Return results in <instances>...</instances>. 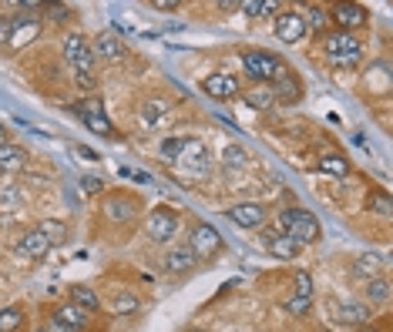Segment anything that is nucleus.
<instances>
[{
	"label": "nucleus",
	"instance_id": "nucleus-23",
	"mask_svg": "<svg viewBox=\"0 0 393 332\" xmlns=\"http://www.w3.org/2000/svg\"><path fill=\"white\" fill-rule=\"evenodd\" d=\"M299 248H302V245H299V241H292L289 235H272V239H269V252L276 258H296V255H299Z\"/></svg>",
	"mask_w": 393,
	"mask_h": 332
},
{
	"label": "nucleus",
	"instance_id": "nucleus-34",
	"mask_svg": "<svg viewBox=\"0 0 393 332\" xmlns=\"http://www.w3.org/2000/svg\"><path fill=\"white\" fill-rule=\"evenodd\" d=\"M380 269H383V262H380L377 255H360V258H356V265H353V272H356V275H377Z\"/></svg>",
	"mask_w": 393,
	"mask_h": 332
},
{
	"label": "nucleus",
	"instance_id": "nucleus-33",
	"mask_svg": "<svg viewBox=\"0 0 393 332\" xmlns=\"http://www.w3.org/2000/svg\"><path fill=\"white\" fill-rule=\"evenodd\" d=\"M44 11H47V20H51V24H67L71 14H75L67 4H44Z\"/></svg>",
	"mask_w": 393,
	"mask_h": 332
},
{
	"label": "nucleus",
	"instance_id": "nucleus-27",
	"mask_svg": "<svg viewBox=\"0 0 393 332\" xmlns=\"http://www.w3.org/2000/svg\"><path fill=\"white\" fill-rule=\"evenodd\" d=\"M245 98V105L249 107H256V111H266V107H272V88H266V84H256V88L249 91V94H242Z\"/></svg>",
	"mask_w": 393,
	"mask_h": 332
},
{
	"label": "nucleus",
	"instance_id": "nucleus-25",
	"mask_svg": "<svg viewBox=\"0 0 393 332\" xmlns=\"http://www.w3.org/2000/svg\"><path fill=\"white\" fill-rule=\"evenodd\" d=\"M41 235L51 241V248H58V245L67 241V225L58 222V218H47V222H41Z\"/></svg>",
	"mask_w": 393,
	"mask_h": 332
},
{
	"label": "nucleus",
	"instance_id": "nucleus-47",
	"mask_svg": "<svg viewBox=\"0 0 393 332\" xmlns=\"http://www.w3.org/2000/svg\"><path fill=\"white\" fill-rule=\"evenodd\" d=\"M356 332H377V329H366V326H360V329H356Z\"/></svg>",
	"mask_w": 393,
	"mask_h": 332
},
{
	"label": "nucleus",
	"instance_id": "nucleus-49",
	"mask_svg": "<svg viewBox=\"0 0 393 332\" xmlns=\"http://www.w3.org/2000/svg\"><path fill=\"white\" fill-rule=\"evenodd\" d=\"M41 332H47V329H41Z\"/></svg>",
	"mask_w": 393,
	"mask_h": 332
},
{
	"label": "nucleus",
	"instance_id": "nucleus-14",
	"mask_svg": "<svg viewBox=\"0 0 393 332\" xmlns=\"http://www.w3.org/2000/svg\"><path fill=\"white\" fill-rule=\"evenodd\" d=\"M47 252H51V241L41 235V228H30L27 235L17 241V255L24 258H44Z\"/></svg>",
	"mask_w": 393,
	"mask_h": 332
},
{
	"label": "nucleus",
	"instance_id": "nucleus-44",
	"mask_svg": "<svg viewBox=\"0 0 393 332\" xmlns=\"http://www.w3.org/2000/svg\"><path fill=\"white\" fill-rule=\"evenodd\" d=\"M179 0H155V11H179Z\"/></svg>",
	"mask_w": 393,
	"mask_h": 332
},
{
	"label": "nucleus",
	"instance_id": "nucleus-22",
	"mask_svg": "<svg viewBox=\"0 0 393 332\" xmlns=\"http://www.w3.org/2000/svg\"><path fill=\"white\" fill-rule=\"evenodd\" d=\"M71 302H75L77 309H84L88 316L101 312V299H98V296H94L88 286H75V288H71Z\"/></svg>",
	"mask_w": 393,
	"mask_h": 332
},
{
	"label": "nucleus",
	"instance_id": "nucleus-7",
	"mask_svg": "<svg viewBox=\"0 0 393 332\" xmlns=\"http://www.w3.org/2000/svg\"><path fill=\"white\" fill-rule=\"evenodd\" d=\"M226 248V241H222V235H219V228H212L209 222H202V225L192 228V241H188V252L195 258H212L219 255Z\"/></svg>",
	"mask_w": 393,
	"mask_h": 332
},
{
	"label": "nucleus",
	"instance_id": "nucleus-12",
	"mask_svg": "<svg viewBox=\"0 0 393 332\" xmlns=\"http://www.w3.org/2000/svg\"><path fill=\"white\" fill-rule=\"evenodd\" d=\"M276 37L283 44H299L302 37H306V20H302V14L286 11V14L276 17Z\"/></svg>",
	"mask_w": 393,
	"mask_h": 332
},
{
	"label": "nucleus",
	"instance_id": "nucleus-30",
	"mask_svg": "<svg viewBox=\"0 0 393 332\" xmlns=\"http://www.w3.org/2000/svg\"><path fill=\"white\" fill-rule=\"evenodd\" d=\"M165 114H168L165 101H145V105H141V118H145V124H148V128L162 124V121H165Z\"/></svg>",
	"mask_w": 393,
	"mask_h": 332
},
{
	"label": "nucleus",
	"instance_id": "nucleus-17",
	"mask_svg": "<svg viewBox=\"0 0 393 332\" xmlns=\"http://www.w3.org/2000/svg\"><path fill=\"white\" fill-rule=\"evenodd\" d=\"M336 319L343 322V326H366L370 319H373V309L370 305H363V302H349V305H343L340 312H336Z\"/></svg>",
	"mask_w": 393,
	"mask_h": 332
},
{
	"label": "nucleus",
	"instance_id": "nucleus-40",
	"mask_svg": "<svg viewBox=\"0 0 393 332\" xmlns=\"http://www.w3.org/2000/svg\"><path fill=\"white\" fill-rule=\"evenodd\" d=\"M226 165L228 168H242V165H245V151H242L239 145H228V148H226Z\"/></svg>",
	"mask_w": 393,
	"mask_h": 332
},
{
	"label": "nucleus",
	"instance_id": "nucleus-48",
	"mask_svg": "<svg viewBox=\"0 0 393 332\" xmlns=\"http://www.w3.org/2000/svg\"><path fill=\"white\" fill-rule=\"evenodd\" d=\"M188 332H205V329H188Z\"/></svg>",
	"mask_w": 393,
	"mask_h": 332
},
{
	"label": "nucleus",
	"instance_id": "nucleus-41",
	"mask_svg": "<svg viewBox=\"0 0 393 332\" xmlns=\"http://www.w3.org/2000/svg\"><path fill=\"white\" fill-rule=\"evenodd\" d=\"M309 305H313V299H289L286 312L289 316H306V312H309Z\"/></svg>",
	"mask_w": 393,
	"mask_h": 332
},
{
	"label": "nucleus",
	"instance_id": "nucleus-15",
	"mask_svg": "<svg viewBox=\"0 0 393 332\" xmlns=\"http://www.w3.org/2000/svg\"><path fill=\"white\" fill-rule=\"evenodd\" d=\"M323 47H326V58H336V54H353L360 51V41L353 34H343V30H330L323 37Z\"/></svg>",
	"mask_w": 393,
	"mask_h": 332
},
{
	"label": "nucleus",
	"instance_id": "nucleus-9",
	"mask_svg": "<svg viewBox=\"0 0 393 332\" xmlns=\"http://www.w3.org/2000/svg\"><path fill=\"white\" fill-rule=\"evenodd\" d=\"M105 218L111 225H131L138 218V198L135 195H124V192H115L108 195L105 201Z\"/></svg>",
	"mask_w": 393,
	"mask_h": 332
},
{
	"label": "nucleus",
	"instance_id": "nucleus-21",
	"mask_svg": "<svg viewBox=\"0 0 393 332\" xmlns=\"http://www.w3.org/2000/svg\"><path fill=\"white\" fill-rule=\"evenodd\" d=\"M37 30H41V24L30 20V17H24V20H11V44L24 47L30 37H37Z\"/></svg>",
	"mask_w": 393,
	"mask_h": 332
},
{
	"label": "nucleus",
	"instance_id": "nucleus-16",
	"mask_svg": "<svg viewBox=\"0 0 393 332\" xmlns=\"http://www.w3.org/2000/svg\"><path fill=\"white\" fill-rule=\"evenodd\" d=\"M94 58L101 60H111V64H118V60H124V41L121 37H115V34H101L98 41H94Z\"/></svg>",
	"mask_w": 393,
	"mask_h": 332
},
{
	"label": "nucleus",
	"instance_id": "nucleus-1",
	"mask_svg": "<svg viewBox=\"0 0 393 332\" xmlns=\"http://www.w3.org/2000/svg\"><path fill=\"white\" fill-rule=\"evenodd\" d=\"M279 228H283V235H289V239L299 241V245H313L323 235L319 218L306 208H283L279 211Z\"/></svg>",
	"mask_w": 393,
	"mask_h": 332
},
{
	"label": "nucleus",
	"instance_id": "nucleus-8",
	"mask_svg": "<svg viewBox=\"0 0 393 332\" xmlns=\"http://www.w3.org/2000/svg\"><path fill=\"white\" fill-rule=\"evenodd\" d=\"M179 225H181L179 215L172 208H165V205H158V208L148 215V239L158 241V245H162V241H172L179 235Z\"/></svg>",
	"mask_w": 393,
	"mask_h": 332
},
{
	"label": "nucleus",
	"instance_id": "nucleus-19",
	"mask_svg": "<svg viewBox=\"0 0 393 332\" xmlns=\"http://www.w3.org/2000/svg\"><path fill=\"white\" fill-rule=\"evenodd\" d=\"M195 262L198 258L188 248H175V252L165 255V272H172V275H188V272L195 269Z\"/></svg>",
	"mask_w": 393,
	"mask_h": 332
},
{
	"label": "nucleus",
	"instance_id": "nucleus-18",
	"mask_svg": "<svg viewBox=\"0 0 393 332\" xmlns=\"http://www.w3.org/2000/svg\"><path fill=\"white\" fill-rule=\"evenodd\" d=\"M54 319L58 322H64V326H71L75 332H84L88 329V312L84 309H77L75 302H67V305H58V312H54Z\"/></svg>",
	"mask_w": 393,
	"mask_h": 332
},
{
	"label": "nucleus",
	"instance_id": "nucleus-46",
	"mask_svg": "<svg viewBox=\"0 0 393 332\" xmlns=\"http://www.w3.org/2000/svg\"><path fill=\"white\" fill-rule=\"evenodd\" d=\"M0 145H7V128L0 124Z\"/></svg>",
	"mask_w": 393,
	"mask_h": 332
},
{
	"label": "nucleus",
	"instance_id": "nucleus-4",
	"mask_svg": "<svg viewBox=\"0 0 393 332\" xmlns=\"http://www.w3.org/2000/svg\"><path fill=\"white\" fill-rule=\"evenodd\" d=\"M75 114L84 124H88L94 135H105V138H115V124L108 121L105 114V105H101V98H81V101H75Z\"/></svg>",
	"mask_w": 393,
	"mask_h": 332
},
{
	"label": "nucleus",
	"instance_id": "nucleus-31",
	"mask_svg": "<svg viewBox=\"0 0 393 332\" xmlns=\"http://www.w3.org/2000/svg\"><path fill=\"white\" fill-rule=\"evenodd\" d=\"M181 148H185V141H181V138H165V141L158 145V158H162V161H179Z\"/></svg>",
	"mask_w": 393,
	"mask_h": 332
},
{
	"label": "nucleus",
	"instance_id": "nucleus-32",
	"mask_svg": "<svg viewBox=\"0 0 393 332\" xmlns=\"http://www.w3.org/2000/svg\"><path fill=\"white\" fill-rule=\"evenodd\" d=\"M366 208H373V211H380V215L390 218V211H393L390 195H387V192H370V195H366Z\"/></svg>",
	"mask_w": 393,
	"mask_h": 332
},
{
	"label": "nucleus",
	"instance_id": "nucleus-2",
	"mask_svg": "<svg viewBox=\"0 0 393 332\" xmlns=\"http://www.w3.org/2000/svg\"><path fill=\"white\" fill-rule=\"evenodd\" d=\"M242 71L252 77L256 84L269 88L272 81H279V77L286 74V60L276 58L272 51H245L242 54Z\"/></svg>",
	"mask_w": 393,
	"mask_h": 332
},
{
	"label": "nucleus",
	"instance_id": "nucleus-35",
	"mask_svg": "<svg viewBox=\"0 0 393 332\" xmlns=\"http://www.w3.org/2000/svg\"><path fill=\"white\" fill-rule=\"evenodd\" d=\"M306 20V30L313 27V30H326L330 27V14L323 11V7H309V17H302Z\"/></svg>",
	"mask_w": 393,
	"mask_h": 332
},
{
	"label": "nucleus",
	"instance_id": "nucleus-3",
	"mask_svg": "<svg viewBox=\"0 0 393 332\" xmlns=\"http://www.w3.org/2000/svg\"><path fill=\"white\" fill-rule=\"evenodd\" d=\"M64 60L75 67L77 77H94L98 58H94V51H91L88 37H81V34H67V37H64Z\"/></svg>",
	"mask_w": 393,
	"mask_h": 332
},
{
	"label": "nucleus",
	"instance_id": "nucleus-13",
	"mask_svg": "<svg viewBox=\"0 0 393 332\" xmlns=\"http://www.w3.org/2000/svg\"><path fill=\"white\" fill-rule=\"evenodd\" d=\"M272 98L276 101H283V105H299L302 101V84L296 74H283L279 81H272Z\"/></svg>",
	"mask_w": 393,
	"mask_h": 332
},
{
	"label": "nucleus",
	"instance_id": "nucleus-10",
	"mask_svg": "<svg viewBox=\"0 0 393 332\" xmlns=\"http://www.w3.org/2000/svg\"><path fill=\"white\" fill-rule=\"evenodd\" d=\"M202 91L209 98H215V101H232V98L242 94V84H239V77H232V74H209L202 81Z\"/></svg>",
	"mask_w": 393,
	"mask_h": 332
},
{
	"label": "nucleus",
	"instance_id": "nucleus-5",
	"mask_svg": "<svg viewBox=\"0 0 393 332\" xmlns=\"http://www.w3.org/2000/svg\"><path fill=\"white\" fill-rule=\"evenodd\" d=\"M326 14H330V24H336V30H343V34H353V30H360L370 24V11H366L363 4H353V0L336 4Z\"/></svg>",
	"mask_w": 393,
	"mask_h": 332
},
{
	"label": "nucleus",
	"instance_id": "nucleus-39",
	"mask_svg": "<svg viewBox=\"0 0 393 332\" xmlns=\"http://www.w3.org/2000/svg\"><path fill=\"white\" fill-rule=\"evenodd\" d=\"M81 192L84 195H101L105 192V181L94 178V175H81Z\"/></svg>",
	"mask_w": 393,
	"mask_h": 332
},
{
	"label": "nucleus",
	"instance_id": "nucleus-38",
	"mask_svg": "<svg viewBox=\"0 0 393 332\" xmlns=\"http://www.w3.org/2000/svg\"><path fill=\"white\" fill-rule=\"evenodd\" d=\"M138 305H141L138 296H128V292H124V296L115 299V312H118V316H131V312H138Z\"/></svg>",
	"mask_w": 393,
	"mask_h": 332
},
{
	"label": "nucleus",
	"instance_id": "nucleus-37",
	"mask_svg": "<svg viewBox=\"0 0 393 332\" xmlns=\"http://www.w3.org/2000/svg\"><path fill=\"white\" fill-rule=\"evenodd\" d=\"M296 299H313V275L309 272H296Z\"/></svg>",
	"mask_w": 393,
	"mask_h": 332
},
{
	"label": "nucleus",
	"instance_id": "nucleus-45",
	"mask_svg": "<svg viewBox=\"0 0 393 332\" xmlns=\"http://www.w3.org/2000/svg\"><path fill=\"white\" fill-rule=\"evenodd\" d=\"M4 201H7V205H17V201H20V192L7 188V192H4Z\"/></svg>",
	"mask_w": 393,
	"mask_h": 332
},
{
	"label": "nucleus",
	"instance_id": "nucleus-36",
	"mask_svg": "<svg viewBox=\"0 0 393 332\" xmlns=\"http://www.w3.org/2000/svg\"><path fill=\"white\" fill-rule=\"evenodd\" d=\"M360 51H353V54H336V58H326L330 60V67L333 71H349V67H356V64H360Z\"/></svg>",
	"mask_w": 393,
	"mask_h": 332
},
{
	"label": "nucleus",
	"instance_id": "nucleus-42",
	"mask_svg": "<svg viewBox=\"0 0 393 332\" xmlns=\"http://www.w3.org/2000/svg\"><path fill=\"white\" fill-rule=\"evenodd\" d=\"M44 329H47V332H75V329H71V326H64V322H58V319H54V316L47 319V326H44Z\"/></svg>",
	"mask_w": 393,
	"mask_h": 332
},
{
	"label": "nucleus",
	"instance_id": "nucleus-28",
	"mask_svg": "<svg viewBox=\"0 0 393 332\" xmlns=\"http://www.w3.org/2000/svg\"><path fill=\"white\" fill-rule=\"evenodd\" d=\"M387 299H390V282L387 279H370L366 282V302L370 305H383Z\"/></svg>",
	"mask_w": 393,
	"mask_h": 332
},
{
	"label": "nucleus",
	"instance_id": "nucleus-43",
	"mask_svg": "<svg viewBox=\"0 0 393 332\" xmlns=\"http://www.w3.org/2000/svg\"><path fill=\"white\" fill-rule=\"evenodd\" d=\"M0 44H11V20L0 17Z\"/></svg>",
	"mask_w": 393,
	"mask_h": 332
},
{
	"label": "nucleus",
	"instance_id": "nucleus-26",
	"mask_svg": "<svg viewBox=\"0 0 393 332\" xmlns=\"http://www.w3.org/2000/svg\"><path fill=\"white\" fill-rule=\"evenodd\" d=\"M20 329H24V309L20 305L0 309V332H20Z\"/></svg>",
	"mask_w": 393,
	"mask_h": 332
},
{
	"label": "nucleus",
	"instance_id": "nucleus-6",
	"mask_svg": "<svg viewBox=\"0 0 393 332\" xmlns=\"http://www.w3.org/2000/svg\"><path fill=\"white\" fill-rule=\"evenodd\" d=\"M179 165H181L185 175H192V178H205V175H212V154H209V148H205L202 141H185Z\"/></svg>",
	"mask_w": 393,
	"mask_h": 332
},
{
	"label": "nucleus",
	"instance_id": "nucleus-29",
	"mask_svg": "<svg viewBox=\"0 0 393 332\" xmlns=\"http://www.w3.org/2000/svg\"><path fill=\"white\" fill-rule=\"evenodd\" d=\"M239 11L249 17H266L272 11H279V4L276 0H239Z\"/></svg>",
	"mask_w": 393,
	"mask_h": 332
},
{
	"label": "nucleus",
	"instance_id": "nucleus-24",
	"mask_svg": "<svg viewBox=\"0 0 393 332\" xmlns=\"http://www.w3.org/2000/svg\"><path fill=\"white\" fill-rule=\"evenodd\" d=\"M319 171L323 175H333V178H343V175H349V161L343 154H323L319 158Z\"/></svg>",
	"mask_w": 393,
	"mask_h": 332
},
{
	"label": "nucleus",
	"instance_id": "nucleus-20",
	"mask_svg": "<svg viewBox=\"0 0 393 332\" xmlns=\"http://www.w3.org/2000/svg\"><path fill=\"white\" fill-rule=\"evenodd\" d=\"M27 165V151L20 148V145H0V171H20V168Z\"/></svg>",
	"mask_w": 393,
	"mask_h": 332
},
{
	"label": "nucleus",
	"instance_id": "nucleus-11",
	"mask_svg": "<svg viewBox=\"0 0 393 332\" xmlns=\"http://www.w3.org/2000/svg\"><path fill=\"white\" fill-rule=\"evenodd\" d=\"M228 222H236L239 228H259L266 222V205H259V201H239V205H232L226 211Z\"/></svg>",
	"mask_w": 393,
	"mask_h": 332
}]
</instances>
